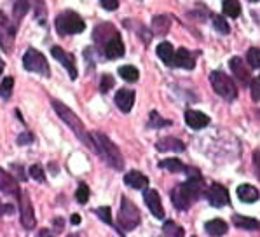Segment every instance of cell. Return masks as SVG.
Returning <instances> with one entry per match:
<instances>
[{"mask_svg": "<svg viewBox=\"0 0 260 237\" xmlns=\"http://www.w3.org/2000/svg\"><path fill=\"white\" fill-rule=\"evenodd\" d=\"M205 192L203 178H189L171 190V202L178 211H187Z\"/></svg>", "mask_w": 260, "mask_h": 237, "instance_id": "1", "label": "cell"}, {"mask_svg": "<svg viewBox=\"0 0 260 237\" xmlns=\"http://www.w3.org/2000/svg\"><path fill=\"white\" fill-rule=\"evenodd\" d=\"M53 108L56 110V114H58V117L61 119L63 122H65L67 126H69L70 129L75 132V136H77V138L81 140L84 145H87L89 148H93V150H96L94 142H93V136L87 134V132H86V127H84V124H82V120L79 119L77 115H75L74 112H72L70 108L65 105V103L58 101V99H53Z\"/></svg>", "mask_w": 260, "mask_h": 237, "instance_id": "2", "label": "cell"}, {"mask_svg": "<svg viewBox=\"0 0 260 237\" xmlns=\"http://www.w3.org/2000/svg\"><path fill=\"white\" fill-rule=\"evenodd\" d=\"M91 136H93L96 152H98L100 157L105 160L110 167H114L115 171H122L124 170V159L121 155V150H119V148L110 142L109 136H105L100 131H94Z\"/></svg>", "mask_w": 260, "mask_h": 237, "instance_id": "3", "label": "cell"}, {"mask_svg": "<svg viewBox=\"0 0 260 237\" xmlns=\"http://www.w3.org/2000/svg\"><path fill=\"white\" fill-rule=\"evenodd\" d=\"M86 23L84 19L74 11H65L56 18V30L59 35H74V33H82Z\"/></svg>", "mask_w": 260, "mask_h": 237, "instance_id": "4", "label": "cell"}, {"mask_svg": "<svg viewBox=\"0 0 260 237\" xmlns=\"http://www.w3.org/2000/svg\"><path fill=\"white\" fill-rule=\"evenodd\" d=\"M210 82H211V86H213L215 92L222 96L223 99H227V101H234V99L238 98V87H236V84L233 82V79L227 74H223V72H220V70L213 72V74L210 75Z\"/></svg>", "mask_w": 260, "mask_h": 237, "instance_id": "5", "label": "cell"}, {"mask_svg": "<svg viewBox=\"0 0 260 237\" xmlns=\"http://www.w3.org/2000/svg\"><path fill=\"white\" fill-rule=\"evenodd\" d=\"M117 222L122 230H135V228L140 225V222H142V216H140L138 208L135 206L127 197L121 199V210H119Z\"/></svg>", "mask_w": 260, "mask_h": 237, "instance_id": "6", "label": "cell"}, {"mask_svg": "<svg viewBox=\"0 0 260 237\" xmlns=\"http://www.w3.org/2000/svg\"><path fill=\"white\" fill-rule=\"evenodd\" d=\"M23 66L28 72H35V74L42 75V77H49L51 70L49 65L46 61V56L42 53H39L37 49H28L25 56H23Z\"/></svg>", "mask_w": 260, "mask_h": 237, "instance_id": "7", "label": "cell"}, {"mask_svg": "<svg viewBox=\"0 0 260 237\" xmlns=\"http://www.w3.org/2000/svg\"><path fill=\"white\" fill-rule=\"evenodd\" d=\"M206 199L208 202L211 204L213 208H223L231 202V197H229V190H227L223 185L220 183H213L210 188L206 190Z\"/></svg>", "mask_w": 260, "mask_h": 237, "instance_id": "8", "label": "cell"}, {"mask_svg": "<svg viewBox=\"0 0 260 237\" xmlns=\"http://www.w3.org/2000/svg\"><path fill=\"white\" fill-rule=\"evenodd\" d=\"M19 213H21V223L26 230H31L35 227V215L34 208H31V200L28 197L26 192H21V197H19Z\"/></svg>", "mask_w": 260, "mask_h": 237, "instance_id": "9", "label": "cell"}, {"mask_svg": "<svg viewBox=\"0 0 260 237\" xmlns=\"http://www.w3.org/2000/svg\"><path fill=\"white\" fill-rule=\"evenodd\" d=\"M51 54L54 56L56 61H59L63 66H65V70L69 72V77L72 80L77 79V68H75V61H74V56L67 53L65 49H61V47L54 46L53 49H51Z\"/></svg>", "mask_w": 260, "mask_h": 237, "instance_id": "10", "label": "cell"}, {"mask_svg": "<svg viewBox=\"0 0 260 237\" xmlns=\"http://www.w3.org/2000/svg\"><path fill=\"white\" fill-rule=\"evenodd\" d=\"M229 66L231 70H233L234 77L238 79V82L241 84V86H250L251 84V77H250V70H246L245 63H243V59L239 58V56H234L233 59L229 61Z\"/></svg>", "mask_w": 260, "mask_h": 237, "instance_id": "11", "label": "cell"}, {"mask_svg": "<svg viewBox=\"0 0 260 237\" xmlns=\"http://www.w3.org/2000/svg\"><path fill=\"white\" fill-rule=\"evenodd\" d=\"M115 105L119 107V110L124 112V114H129L131 108L135 105V91L133 89H119L115 92Z\"/></svg>", "mask_w": 260, "mask_h": 237, "instance_id": "12", "label": "cell"}, {"mask_svg": "<svg viewBox=\"0 0 260 237\" xmlns=\"http://www.w3.org/2000/svg\"><path fill=\"white\" fill-rule=\"evenodd\" d=\"M183 117H185V122L190 129H205L208 124H210V117L199 110H185Z\"/></svg>", "mask_w": 260, "mask_h": 237, "instance_id": "13", "label": "cell"}, {"mask_svg": "<svg viewBox=\"0 0 260 237\" xmlns=\"http://www.w3.org/2000/svg\"><path fill=\"white\" fill-rule=\"evenodd\" d=\"M145 202H147V208L150 210L152 215L155 218H165V210H162V202H161V197H159L157 190H145Z\"/></svg>", "mask_w": 260, "mask_h": 237, "instance_id": "14", "label": "cell"}, {"mask_svg": "<svg viewBox=\"0 0 260 237\" xmlns=\"http://www.w3.org/2000/svg\"><path fill=\"white\" fill-rule=\"evenodd\" d=\"M173 65L178 66V68H185V70H194L196 58L192 56V53L189 49H185V47H180V49L177 51V54H175Z\"/></svg>", "mask_w": 260, "mask_h": 237, "instance_id": "15", "label": "cell"}, {"mask_svg": "<svg viewBox=\"0 0 260 237\" xmlns=\"http://www.w3.org/2000/svg\"><path fill=\"white\" fill-rule=\"evenodd\" d=\"M105 54L109 59H117V58H122L124 56V44H122V39L121 35H114L105 46Z\"/></svg>", "mask_w": 260, "mask_h": 237, "instance_id": "16", "label": "cell"}, {"mask_svg": "<svg viewBox=\"0 0 260 237\" xmlns=\"http://www.w3.org/2000/svg\"><path fill=\"white\" fill-rule=\"evenodd\" d=\"M124 182H126V185H129V187L137 188V190H147V187H149V178L145 175H142L140 171L126 173Z\"/></svg>", "mask_w": 260, "mask_h": 237, "instance_id": "17", "label": "cell"}, {"mask_svg": "<svg viewBox=\"0 0 260 237\" xmlns=\"http://www.w3.org/2000/svg\"><path fill=\"white\" fill-rule=\"evenodd\" d=\"M155 148H157L159 152H183L185 150V145H183L180 140L168 136V138L159 140V142L155 143Z\"/></svg>", "mask_w": 260, "mask_h": 237, "instance_id": "18", "label": "cell"}, {"mask_svg": "<svg viewBox=\"0 0 260 237\" xmlns=\"http://www.w3.org/2000/svg\"><path fill=\"white\" fill-rule=\"evenodd\" d=\"M0 176H2V194L14 195V197H21V195H19L18 183H16V180L9 175V173H6V171L2 170Z\"/></svg>", "mask_w": 260, "mask_h": 237, "instance_id": "19", "label": "cell"}, {"mask_svg": "<svg viewBox=\"0 0 260 237\" xmlns=\"http://www.w3.org/2000/svg\"><path fill=\"white\" fill-rule=\"evenodd\" d=\"M171 28V19L168 14H157L152 18V30L157 35H166Z\"/></svg>", "mask_w": 260, "mask_h": 237, "instance_id": "20", "label": "cell"}, {"mask_svg": "<svg viewBox=\"0 0 260 237\" xmlns=\"http://www.w3.org/2000/svg\"><path fill=\"white\" fill-rule=\"evenodd\" d=\"M238 197L239 200H243V202L251 204V202H257L260 195L253 185H241V187H238Z\"/></svg>", "mask_w": 260, "mask_h": 237, "instance_id": "21", "label": "cell"}, {"mask_svg": "<svg viewBox=\"0 0 260 237\" xmlns=\"http://www.w3.org/2000/svg\"><path fill=\"white\" fill-rule=\"evenodd\" d=\"M175 54H177V51L173 49V46H171L170 42H161L157 46V56L161 58L162 63H166V65H173Z\"/></svg>", "mask_w": 260, "mask_h": 237, "instance_id": "22", "label": "cell"}, {"mask_svg": "<svg viewBox=\"0 0 260 237\" xmlns=\"http://www.w3.org/2000/svg\"><path fill=\"white\" fill-rule=\"evenodd\" d=\"M205 230L208 232L210 235L213 237H220L223 234H227V223L220 218H215V220H210V222L205 223Z\"/></svg>", "mask_w": 260, "mask_h": 237, "instance_id": "23", "label": "cell"}, {"mask_svg": "<svg viewBox=\"0 0 260 237\" xmlns=\"http://www.w3.org/2000/svg\"><path fill=\"white\" fill-rule=\"evenodd\" d=\"M233 223L238 228H245V230H258V228H260V222H258V220L250 218V216L234 215L233 216Z\"/></svg>", "mask_w": 260, "mask_h": 237, "instance_id": "24", "label": "cell"}, {"mask_svg": "<svg viewBox=\"0 0 260 237\" xmlns=\"http://www.w3.org/2000/svg\"><path fill=\"white\" fill-rule=\"evenodd\" d=\"M159 166L170 173H185V170H187L185 164L178 159H162L161 162H159Z\"/></svg>", "mask_w": 260, "mask_h": 237, "instance_id": "25", "label": "cell"}, {"mask_svg": "<svg viewBox=\"0 0 260 237\" xmlns=\"http://www.w3.org/2000/svg\"><path fill=\"white\" fill-rule=\"evenodd\" d=\"M222 11L229 18H238L241 14V4H239V0H223Z\"/></svg>", "mask_w": 260, "mask_h": 237, "instance_id": "26", "label": "cell"}, {"mask_svg": "<svg viewBox=\"0 0 260 237\" xmlns=\"http://www.w3.org/2000/svg\"><path fill=\"white\" fill-rule=\"evenodd\" d=\"M28 11H30V2H28V0H16L14 2L13 14H14L16 21H21V19L25 18V14H28Z\"/></svg>", "mask_w": 260, "mask_h": 237, "instance_id": "27", "label": "cell"}, {"mask_svg": "<svg viewBox=\"0 0 260 237\" xmlns=\"http://www.w3.org/2000/svg\"><path fill=\"white\" fill-rule=\"evenodd\" d=\"M166 126H171V120L162 119L157 112L152 110L149 115V127H152V129H161V127H166Z\"/></svg>", "mask_w": 260, "mask_h": 237, "instance_id": "28", "label": "cell"}, {"mask_svg": "<svg viewBox=\"0 0 260 237\" xmlns=\"http://www.w3.org/2000/svg\"><path fill=\"white\" fill-rule=\"evenodd\" d=\"M211 23H213V28L218 31V33H222V35H227L231 31V26H229V23H227V19L223 18V16H220V14H215L213 18H211Z\"/></svg>", "mask_w": 260, "mask_h": 237, "instance_id": "29", "label": "cell"}, {"mask_svg": "<svg viewBox=\"0 0 260 237\" xmlns=\"http://www.w3.org/2000/svg\"><path fill=\"white\" fill-rule=\"evenodd\" d=\"M119 75H121L124 80H127V82H135V80H138V70L131 65H124V66L119 68Z\"/></svg>", "mask_w": 260, "mask_h": 237, "instance_id": "30", "label": "cell"}, {"mask_svg": "<svg viewBox=\"0 0 260 237\" xmlns=\"http://www.w3.org/2000/svg\"><path fill=\"white\" fill-rule=\"evenodd\" d=\"M162 230H165V234L166 235H170V237H183V228L180 227L178 223H175V222H166L165 223V227H162Z\"/></svg>", "mask_w": 260, "mask_h": 237, "instance_id": "31", "label": "cell"}, {"mask_svg": "<svg viewBox=\"0 0 260 237\" xmlns=\"http://www.w3.org/2000/svg\"><path fill=\"white\" fill-rule=\"evenodd\" d=\"M246 59H248V65H250L251 68H260V49L258 47H251V49H248Z\"/></svg>", "mask_w": 260, "mask_h": 237, "instance_id": "32", "label": "cell"}, {"mask_svg": "<svg viewBox=\"0 0 260 237\" xmlns=\"http://www.w3.org/2000/svg\"><path fill=\"white\" fill-rule=\"evenodd\" d=\"M13 84H14L13 77H4L2 79V87H0V94H2L4 101H7V99H9L11 91H13Z\"/></svg>", "mask_w": 260, "mask_h": 237, "instance_id": "33", "label": "cell"}, {"mask_svg": "<svg viewBox=\"0 0 260 237\" xmlns=\"http://www.w3.org/2000/svg\"><path fill=\"white\" fill-rule=\"evenodd\" d=\"M28 173H30V176L34 180H37L39 183H44L46 182V173H44L42 166H39V164H34V166L28 170Z\"/></svg>", "mask_w": 260, "mask_h": 237, "instance_id": "34", "label": "cell"}, {"mask_svg": "<svg viewBox=\"0 0 260 237\" xmlns=\"http://www.w3.org/2000/svg\"><path fill=\"white\" fill-rule=\"evenodd\" d=\"M75 199H77V202H81V204L87 202V199H89V188H87L86 183L79 185L77 192H75Z\"/></svg>", "mask_w": 260, "mask_h": 237, "instance_id": "35", "label": "cell"}, {"mask_svg": "<svg viewBox=\"0 0 260 237\" xmlns=\"http://www.w3.org/2000/svg\"><path fill=\"white\" fill-rule=\"evenodd\" d=\"M114 77L109 74H105V75H102V79H100V91L102 92H109L112 87H114Z\"/></svg>", "mask_w": 260, "mask_h": 237, "instance_id": "36", "label": "cell"}, {"mask_svg": "<svg viewBox=\"0 0 260 237\" xmlns=\"http://www.w3.org/2000/svg\"><path fill=\"white\" fill-rule=\"evenodd\" d=\"M94 213H96V215H98L100 218H102L105 223H109V225H112V227H114V222H112V211H110V208H107V206L96 208Z\"/></svg>", "mask_w": 260, "mask_h": 237, "instance_id": "37", "label": "cell"}, {"mask_svg": "<svg viewBox=\"0 0 260 237\" xmlns=\"http://www.w3.org/2000/svg\"><path fill=\"white\" fill-rule=\"evenodd\" d=\"M250 91H251V98L253 101H260V75H257L250 84Z\"/></svg>", "mask_w": 260, "mask_h": 237, "instance_id": "38", "label": "cell"}, {"mask_svg": "<svg viewBox=\"0 0 260 237\" xmlns=\"http://www.w3.org/2000/svg\"><path fill=\"white\" fill-rule=\"evenodd\" d=\"M34 142V134L31 132H21L18 136V145H30Z\"/></svg>", "mask_w": 260, "mask_h": 237, "instance_id": "39", "label": "cell"}, {"mask_svg": "<svg viewBox=\"0 0 260 237\" xmlns=\"http://www.w3.org/2000/svg\"><path fill=\"white\" fill-rule=\"evenodd\" d=\"M100 4L107 11H115L119 7V0H100Z\"/></svg>", "mask_w": 260, "mask_h": 237, "instance_id": "40", "label": "cell"}, {"mask_svg": "<svg viewBox=\"0 0 260 237\" xmlns=\"http://www.w3.org/2000/svg\"><path fill=\"white\" fill-rule=\"evenodd\" d=\"M253 164H255V173H257L260 180V152H255L253 154Z\"/></svg>", "mask_w": 260, "mask_h": 237, "instance_id": "41", "label": "cell"}, {"mask_svg": "<svg viewBox=\"0 0 260 237\" xmlns=\"http://www.w3.org/2000/svg\"><path fill=\"white\" fill-rule=\"evenodd\" d=\"M63 227H65V222H63V218H54V228H56V230L61 232Z\"/></svg>", "mask_w": 260, "mask_h": 237, "instance_id": "42", "label": "cell"}, {"mask_svg": "<svg viewBox=\"0 0 260 237\" xmlns=\"http://www.w3.org/2000/svg\"><path fill=\"white\" fill-rule=\"evenodd\" d=\"M14 208L11 204H2V215H13Z\"/></svg>", "mask_w": 260, "mask_h": 237, "instance_id": "43", "label": "cell"}, {"mask_svg": "<svg viewBox=\"0 0 260 237\" xmlns=\"http://www.w3.org/2000/svg\"><path fill=\"white\" fill-rule=\"evenodd\" d=\"M70 222H72V225H79V223H81V216H79V215H72Z\"/></svg>", "mask_w": 260, "mask_h": 237, "instance_id": "44", "label": "cell"}, {"mask_svg": "<svg viewBox=\"0 0 260 237\" xmlns=\"http://www.w3.org/2000/svg\"><path fill=\"white\" fill-rule=\"evenodd\" d=\"M37 237H53V234H51L49 230H46V228H42L41 232H39V235Z\"/></svg>", "mask_w": 260, "mask_h": 237, "instance_id": "45", "label": "cell"}, {"mask_svg": "<svg viewBox=\"0 0 260 237\" xmlns=\"http://www.w3.org/2000/svg\"><path fill=\"white\" fill-rule=\"evenodd\" d=\"M69 237H81V235H77V234H72V235H69Z\"/></svg>", "mask_w": 260, "mask_h": 237, "instance_id": "46", "label": "cell"}, {"mask_svg": "<svg viewBox=\"0 0 260 237\" xmlns=\"http://www.w3.org/2000/svg\"><path fill=\"white\" fill-rule=\"evenodd\" d=\"M250 2H258V0H250Z\"/></svg>", "mask_w": 260, "mask_h": 237, "instance_id": "47", "label": "cell"}]
</instances>
